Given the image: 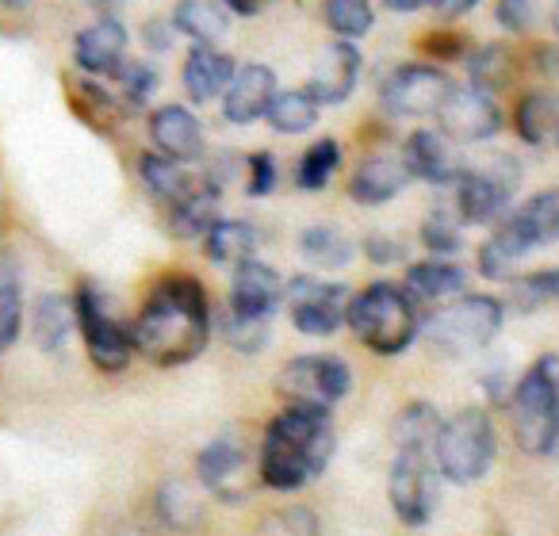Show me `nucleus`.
Returning a JSON list of instances; mask_svg holds the SVG:
<instances>
[{
    "label": "nucleus",
    "mask_w": 559,
    "mask_h": 536,
    "mask_svg": "<svg viewBox=\"0 0 559 536\" xmlns=\"http://www.w3.org/2000/svg\"><path fill=\"white\" fill-rule=\"evenodd\" d=\"M345 326L353 330L365 349H372L376 357H399L418 342L421 326V303L395 281H376L368 288H360L349 299V314Z\"/></svg>",
    "instance_id": "3"
},
{
    "label": "nucleus",
    "mask_w": 559,
    "mask_h": 536,
    "mask_svg": "<svg viewBox=\"0 0 559 536\" xmlns=\"http://www.w3.org/2000/svg\"><path fill=\"white\" fill-rule=\"evenodd\" d=\"M257 536H322V525L311 505H284V510L264 513Z\"/></svg>",
    "instance_id": "37"
},
{
    "label": "nucleus",
    "mask_w": 559,
    "mask_h": 536,
    "mask_svg": "<svg viewBox=\"0 0 559 536\" xmlns=\"http://www.w3.org/2000/svg\"><path fill=\"white\" fill-rule=\"evenodd\" d=\"M418 238H421V246L437 257H452V253L464 249V234H460V223L449 215V211H433V215H426Z\"/></svg>",
    "instance_id": "41"
},
{
    "label": "nucleus",
    "mask_w": 559,
    "mask_h": 536,
    "mask_svg": "<svg viewBox=\"0 0 559 536\" xmlns=\"http://www.w3.org/2000/svg\"><path fill=\"white\" fill-rule=\"evenodd\" d=\"M326 20L342 39H365L376 24L372 0H326Z\"/></svg>",
    "instance_id": "39"
},
{
    "label": "nucleus",
    "mask_w": 559,
    "mask_h": 536,
    "mask_svg": "<svg viewBox=\"0 0 559 536\" xmlns=\"http://www.w3.org/2000/svg\"><path fill=\"white\" fill-rule=\"evenodd\" d=\"M288 299L292 326L307 337H330L345 326V314H349V288L334 281H322V276H296V281L284 288Z\"/></svg>",
    "instance_id": "12"
},
{
    "label": "nucleus",
    "mask_w": 559,
    "mask_h": 536,
    "mask_svg": "<svg viewBox=\"0 0 559 536\" xmlns=\"http://www.w3.org/2000/svg\"><path fill=\"white\" fill-rule=\"evenodd\" d=\"M441 134L452 142H487L502 131V108L495 104V96L479 93V88H452L449 100L437 111Z\"/></svg>",
    "instance_id": "14"
},
{
    "label": "nucleus",
    "mask_w": 559,
    "mask_h": 536,
    "mask_svg": "<svg viewBox=\"0 0 559 536\" xmlns=\"http://www.w3.org/2000/svg\"><path fill=\"white\" fill-rule=\"evenodd\" d=\"M73 307H78V330L85 353L104 376H123L131 368L134 353V334L123 319L116 314L111 296L93 281H81L73 291Z\"/></svg>",
    "instance_id": "7"
},
{
    "label": "nucleus",
    "mask_w": 559,
    "mask_h": 536,
    "mask_svg": "<svg viewBox=\"0 0 559 536\" xmlns=\"http://www.w3.org/2000/svg\"><path fill=\"white\" fill-rule=\"evenodd\" d=\"M203 257L215 264H241L257 253L261 246V230L249 218H218L207 234H203Z\"/></svg>",
    "instance_id": "27"
},
{
    "label": "nucleus",
    "mask_w": 559,
    "mask_h": 536,
    "mask_svg": "<svg viewBox=\"0 0 559 536\" xmlns=\"http://www.w3.org/2000/svg\"><path fill=\"white\" fill-rule=\"evenodd\" d=\"M134 169H139L142 188H146L165 211L177 207L180 200H188V195L200 188V180L188 172V165L169 154H162V150H157V154H139V165H134Z\"/></svg>",
    "instance_id": "23"
},
{
    "label": "nucleus",
    "mask_w": 559,
    "mask_h": 536,
    "mask_svg": "<svg viewBox=\"0 0 559 536\" xmlns=\"http://www.w3.org/2000/svg\"><path fill=\"white\" fill-rule=\"evenodd\" d=\"M452 78L441 70V65H426V62H414V65H399L395 73H388L383 81L380 96H383V108L391 116H437L441 104L449 100L452 93Z\"/></svg>",
    "instance_id": "13"
},
{
    "label": "nucleus",
    "mask_w": 559,
    "mask_h": 536,
    "mask_svg": "<svg viewBox=\"0 0 559 536\" xmlns=\"http://www.w3.org/2000/svg\"><path fill=\"white\" fill-rule=\"evenodd\" d=\"M426 4L441 20H456V16H467V12H472L475 4H479V0H426Z\"/></svg>",
    "instance_id": "47"
},
{
    "label": "nucleus",
    "mask_w": 559,
    "mask_h": 536,
    "mask_svg": "<svg viewBox=\"0 0 559 536\" xmlns=\"http://www.w3.org/2000/svg\"><path fill=\"white\" fill-rule=\"evenodd\" d=\"M365 257L372 264H380V269H388V264H399L406 257V249H403V241L399 238H391V234H368L365 241Z\"/></svg>",
    "instance_id": "45"
},
{
    "label": "nucleus",
    "mask_w": 559,
    "mask_h": 536,
    "mask_svg": "<svg viewBox=\"0 0 559 536\" xmlns=\"http://www.w3.org/2000/svg\"><path fill=\"white\" fill-rule=\"evenodd\" d=\"M241 475H246V441H238L234 433L215 437L195 456V479H200V487L226 505L246 502V487H238Z\"/></svg>",
    "instance_id": "15"
},
{
    "label": "nucleus",
    "mask_w": 559,
    "mask_h": 536,
    "mask_svg": "<svg viewBox=\"0 0 559 536\" xmlns=\"http://www.w3.org/2000/svg\"><path fill=\"white\" fill-rule=\"evenodd\" d=\"M403 162L414 180H426L433 188H456L464 177V165L441 131H414L403 146Z\"/></svg>",
    "instance_id": "17"
},
{
    "label": "nucleus",
    "mask_w": 559,
    "mask_h": 536,
    "mask_svg": "<svg viewBox=\"0 0 559 536\" xmlns=\"http://www.w3.org/2000/svg\"><path fill=\"white\" fill-rule=\"evenodd\" d=\"M551 241H559V188L536 192L518 211H506V218H498L490 238L479 246L475 264L487 281H513L521 257Z\"/></svg>",
    "instance_id": "4"
},
{
    "label": "nucleus",
    "mask_w": 559,
    "mask_h": 536,
    "mask_svg": "<svg viewBox=\"0 0 559 536\" xmlns=\"http://www.w3.org/2000/svg\"><path fill=\"white\" fill-rule=\"evenodd\" d=\"M169 43H173V35H169V24H146V47H154V50H169Z\"/></svg>",
    "instance_id": "48"
},
{
    "label": "nucleus",
    "mask_w": 559,
    "mask_h": 536,
    "mask_svg": "<svg viewBox=\"0 0 559 536\" xmlns=\"http://www.w3.org/2000/svg\"><path fill=\"white\" fill-rule=\"evenodd\" d=\"M337 165H342V146L337 139H319L296 165V184L304 192H322V188L334 180Z\"/></svg>",
    "instance_id": "36"
},
{
    "label": "nucleus",
    "mask_w": 559,
    "mask_h": 536,
    "mask_svg": "<svg viewBox=\"0 0 559 536\" xmlns=\"http://www.w3.org/2000/svg\"><path fill=\"white\" fill-rule=\"evenodd\" d=\"M411 169H406L403 157H365V162L353 169L349 177V195L353 203H365V207H380V203H391L395 195L406 192L411 184Z\"/></svg>",
    "instance_id": "21"
},
{
    "label": "nucleus",
    "mask_w": 559,
    "mask_h": 536,
    "mask_svg": "<svg viewBox=\"0 0 559 536\" xmlns=\"http://www.w3.org/2000/svg\"><path fill=\"white\" fill-rule=\"evenodd\" d=\"M234 78V62L230 55L215 47V43H195L185 58V88L195 104L211 100V96H223L226 85Z\"/></svg>",
    "instance_id": "24"
},
{
    "label": "nucleus",
    "mask_w": 559,
    "mask_h": 536,
    "mask_svg": "<svg viewBox=\"0 0 559 536\" xmlns=\"http://www.w3.org/2000/svg\"><path fill=\"white\" fill-rule=\"evenodd\" d=\"M111 78L119 81V88H123V100L131 104V108H142V104L154 96L157 88V70L150 62H131V58H123V65H119Z\"/></svg>",
    "instance_id": "42"
},
{
    "label": "nucleus",
    "mask_w": 559,
    "mask_h": 536,
    "mask_svg": "<svg viewBox=\"0 0 559 536\" xmlns=\"http://www.w3.org/2000/svg\"><path fill=\"white\" fill-rule=\"evenodd\" d=\"M513 441L525 456H551L559 449V357L544 353L510 391Z\"/></svg>",
    "instance_id": "5"
},
{
    "label": "nucleus",
    "mask_w": 559,
    "mask_h": 536,
    "mask_svg": "<svg viewBox=\"0 0 559 536\" xmlns=\"http://www.w3.org/2000/svg\"><path fill=\"white\" fill-rule=\"evenodd\" d=\"M96 12H100V20H108V16H116L119 9H123V0H88Z\"/></svg>",
    "instance_id": "50"
},
{
    "label": "nucleus",
    "mask_w": 559,
    "mask_h": 536,
    "mask_svg": "<svg viewBox=\"0 0 559 536\" xmlns=\"http://www.w3.org/2000/svg\"><path fill=\"white\" fill-rule=\"evenodd\" d=\"M150 139L162 154L177 157V162L192 165L203 157V127L180 104H162V108L150 111Z\"/></svg>",
    "instance_id": "20"
},
{
    "label": "nucleus",
    "mask_w": 559,
    "mask_h": 536,
    "mask_svg": "<svg viewBox=\"0 0 559 536\" xmlns=\"http://www.w3.org/2000/svg\"><path fill=\"white\" fill-rule=\"evenodd\" d=\"M299 253H304L311 264H319V269H326V273H334V269H345V264L353 261L357 249H353L349 234H345L342 226L319 223V226H307V230L299 234Z\"/></svg>",
    "instance_id": "30"
},
{
    "label": "nucleus",
    "mask_w": 559,
    "mask_h": 536,
    "mask_svg": "<svg viewBox=\"0 0 559 536\" xmlns=\"http://www.w3.org/2000/svg\"><path fill=\"white\" fill-rule=\"evenodd\" d=\"M0 4H4V9H12V12H24L32 0H0Z\"/></svg>",
    "instance_id": "52"
},
{
    "label": "nucleus",
    "mask_w": 559,
    "mask_h": 536,
    "mask_svg": "<svg viewBox=\"0 0 559 536\" xmlns=\"http://www.w3.org/2000/svg\"><path fill=\"white\" fill-rule=\"evenodd\" d=\"M173 27L192 43H215L226 35V12L215 0H180L173 12Z\"/></svg>",
    "instance_id": "33"
},
{
    "label": "nucleus",
    "mask_w": 559,
    "mask_h": 536,
    "mask_svg": "<svg viewBox=\"0 0 559 536\" xmlns=\"http://www.w3.org/2000/svg\"><path fill=\"white\" fill-rule=\"evenodd\" d=\"M78 330V307L73 299L58 296V291H47V296L35 299L32 307V337L43 353H58L66 349V342Z\"/></svg>",
    "instance_id": "26"
},
{
    "label": "nucleus",
    "mask_w": 559,
    "mask_h": 536,
    "mask_svg": "<svg viewBox=\"0 0 559 536\" xmlns=\"http://www.w3.org/2000/svg\"><path fill=\"white\" fill-rule=\"evenodd\" d=\"M391 12H418V9H426V0H383Z\"/></svg>",
    "instance_id": "51"
},
{
    "label": "nucleus",
    "mask_w": 559,
    "mask_h": 536,
    "mask_svg": "<svg viewBox=\"0 0 559 536\" xmlns=\"http://www.w3.org/2000/svg\"><path fill=\"white\" fill-rule=\"evenodd\" d=\"M406 291H411L418 303H444V299L460 296L467 288V273L460 264L433 257V261H418L406 269Z\"/></svg>",
    "instance_id": "25"
},
{
    "label": "nucleus",
    "mask_w": 559,
    "mask_h": 536,
    "mask_svg": "<svg viewBox=\"0 0 559 536\" xmlns=\"http://www.w3.org/2000/svg\"><path fill=\"white\" fill-rule=\"evenodd\" d=\"M506 322V307L495 296H460L426 319V337L441 357H472L487 349Z\"/></svg>",
    "instance_id": "8"
},
{
    "label": "nucleus",
    "mask_w": 559,
    "mask_h": 536,
    "mask_svg": "<svg viewBox=\"0 0 559 536\" xmlns=\"http://www.w3.org/2000/svg\"><path fill=\"white\" fill-rule=\"evenodd\" d=\"M360 81V50L349 39L326 47V55L319 58L311 81H307V93L319 104H345L357 93Z\"/></svg>",
    "instance_id": "19"
},
{
    "label": "nucleus",
    "mask_w": 559,
    "mask_h": 536,
    "mask_svg": "<svg viewBox=\"0 0 559 536\" xmlns=\"http://www.w3.org/2000/svg\"><path fill=\"white\" fill-rule=\"evenodd\" d=\"M521 184V165L510 154H495L487 165L464 169L456 184V211L460 223L467 226H490L510 211L513 192Z\"/></svg>",
    "instance_id": "10"
},
{
    "label": "nucleus",
    "mask_w": 559,
    "mask_h": 536,
    "mask_svg": "<svg viewBox=\"0 0 559 536\" xmlns=\"http://www.w3.org/2000/svg\"><path fill=\"white\" fill-rule=\"evenodd\" d=\"M353 391V368L342 357L330 353H307L280 368L276 376V395L284 403H304V406H326L334 410L342 398Z\"/></svg>",
    "instance_id": "11"
},
{
    "label": "nucleus",
    "mask_w": 559,
    "mask_h": 536,
    "mask_svg": "<svg viewBox=\"0 0 559 536\" xmlns=\"http://www.w3.org/2000/svg\"><path fill=\"white\" fill-rule=\"evenodd\" d=\"M467 73H472V88H479V93L495 96L498 88L510 81V50H502L498 43H490V47L475 50L472 62H467Z\"/></svg>",
    "instance_id": "38"
},
{
    "label": "nucleus",
    "mask_w": 559,
    "mask_h": 536,
    "mask_svg": "<svg viewBox=\"0 0 559 536\" xmlns=\"http://www.w3.org/2000/svg\"><path fill=\"white\" fill-rule=\"evenodd\" d=\"M157 513L169 521L173 528H195L203 521V502L185 487V483H169L157 490Z\"/></svg>",
    "instance_id": "40"
},
{
    "label": "nucleus",
    "mask_w": 559,
    "mask_h": 536,
    "mask_svg": "<svg viewBox=\"0 0 559 536\" xmlns=\"http://www.w3.org/2000/svg\"><path fill=\"white\" fill-rule=\"evenodd\" d=\"M513 127L528 146H556L559 93H525L513 108Z\"/></svg>",
    "instance_id": "28"
},
{
    "label": "nucleus",
    "mask_w": 559,
    "mask_h": 536,
    "mask_svg": "<svg viewBox=\"0 0 559 536\" xmlns=\"http://www.w3.org/2000/svg\"><path fill=\"white\" fill-rule=\"evenodd\" d=\"M556 150H559V131H556Z\"/></svg>",
    "instance_id": "53"
},
{
    "label": "nucleus",
    "mask_w": 559,
    "mask_h": 536,
    "mask_svg": "<svg viewBox=\"0 0 559 536\" xmlns=\"http://www.w3.org/2000/svg\"><path fill=\"white\" fill-rule=\"evenodd\" d=\"M20 330H24V284L16 264L4 257L0 261V357L16 345Z\"/></svg>",
    "instance_id": "34"
},
{
    "label": "nucleus",
    "mask_w": 559,
    "mask_h": 536,
    "mask_svg": "<svg viewBox=\"0 0 559 536\" xmlns=\"http://www.w3.org/2000/svg\"><path fill=\"white\" fill-rule=\"evenodd\" d=\"M280 299H284V281L272 264L249 261L234 264V281H230V314L246 322H272Z\"/></svg>",
    "instance_id": "16"
},
{
    "label": "nucleus",
    "mask_w": 559,
    "mask_h": 536,
    "mask_svg": "<svg viewBox=\"0 0 559 536\" xmlns=\"http://www.w3.org/2000/svg\"><path fill=\"white\" fill-rule=\"evenodd\" d=\"M441 472H437L433 449H395L388 472V502L399 525L426 528L433 521V510L441 502Z\"/></svg>",
    "instance_id": "9"
},
{
    "label": "nucleus",
    "mask_w": 559,
    "mask_h": 536,
    "mask_svg": "<svg viewBox=\"0 0 559 536\" xmlns=\"http://www.w3.org/2000/svg\"><path fill=\"white\" fill-rule=\"evenodd\" d=\"M218 4H226V9L238 12V16H257V12L264 9V0H218Z\"/></svg>",
    "instance_id": "49"
},
{
    "label": "nucleus",
    "mask_w": 559,
    "mask_h": 536,
    "mask_svg": "<svg viewBox=\"0 0 559 536\" xmlns=\"http://www.w3.org/2000/svg\"><path fill=\"white\" fill-rule=\"evenodd\" d=\"M123 55H127V32L116 16L85 27L73 39V62H78V70L96 73V78H111L123 65Z\"/></svg>",
    "instance_id": "22"
},
{
    "label": "nucleus",
    "mask_w": 559,
    "mask_h": 536,
    "mask_svg": "<svg viewBox=\"0 0 559 536\" xmlns=\"http://www.w3.org/2000/svg\"><path fill=\"white\" fill-rule=\"evenodd\" d=\"M134 353L154 368H185L211 342V299L192 273H165L131 322Z\"/></svg>",
    "instance_id": "1"
},
{
    "label": "nucleus",
    "mask_w": 559,
    "mask_h": 536,
    "mask_svg": "<svg viewBox=\"0 0 559 536\" xmlns=\"http://www.w3.org/2000/svg\"><path fill=\"white\" fill-rule=\"evenodd\" d=\"M559 303V269H536V273H521L510 281V307L521 314L544 311V307Z\"/></svg>",
    "instance_id": "35"
},
{
    "label": "nucleus",
    "mask_w": 559,
    "mask_h": 536,
    "mask_svg": "<svg viewBox=\"0 0 559 536\" xmlns=\"http://www.w3.org/2000/svg\"><path fill=\"white\" fill-rule=\"evenodd\" d=\"M169 234L173 238H203L218 223V188L200 184L188 200L169 207Z\"/></svg>",
    "instance_id": "29"
},
{
    "label": "nucleus",
    "mask_w": 559,
    "mask_h": 536,
    "mask_svg": "<svg viewBox=\"0 0 559 536\" xmlns=\"http://www.w3.org/2000/svg\"><path fill=\"white\" fill-rule=\"evenodd\" d=\"M272 96H276V78H272L269 65L261 62H246L241 70H234L230 85L223 93V116L234 127H249L257 119H264Z\"/></svg>",
    "instance_id": "18"
},
{
    "label": "nucleus",
    "mask_w": 559,
    "mask_h": 536,
    "mask_svg": "<svg viewBox=\"0 0 559 536\" xmlns=\"http://www.w3.org/2000/svg\"><path fill=\"white\" fill-rule=\"evenodd\" d=\"M495 449L498 437L490 414L483 406H464L441 421V433L433 444L437 472L452 487H472L495 467Z\"/></svg>",
    "instance_id": "6"
},
{
    "label": "nucleus",
    "mask_w": 559,
    "mask_h": 536,
    "mask_svg": "<svg viewBox=\"0 0 559 536\" xmlns=\"http://www.w3.org/2000/svg\"><path fill=\"white\" fill-rule=\"evenodd\" d=\"M495 16H498V24H502L506 32L525 35L528 27H533V20H536V0H498Z\"/></svg>",
    "instance_id": "44"
},
{
    "label": "nucleus",
    "mask_w": 559,
    "mask_h": 536,
    "mask_svg": "<svg viewBox=\"0 0 559 536\" xmlns=\"http://www.w3.org/2000/svg\"><path fill=\"white\" fill-rule=\"evenodd\" d=\"M421 47H426V55L437 58V62H449V58H456L460 50H464V39H460V35H433V39H426Z\"/></svg>",
    "instance_id": "46"
},
{
    "label": "nucleus",
    "mask_w": 559,
    "mask_h": 536,
    "mask_svg": "<svg viewBox=\"0 0 559 536\" xmlns=\"http://www.w3.org/2000/svg\"><path fill=\"white\" fill-rule=\"evenodd\" d=\"M441 414H437L433 403H406L399 410L395 426H391V437H395V449H433L437 433H441Z\"/></svg>",
    "instance_id": "32"
},
{
    "label": "nucleus",
    "mask_w": 559,
    "mask_h": 536,
    "mask_svg": "<svg viewBox=\"0 0 559 536\" xmlns=\"http://www.w3.org/2000/svg\"><path fill=\"white\" fill-rule=\"evenodd\" d=\"M246 169H249V188H246V192L253 195V200H264V195L276 192L280 169H276V157H272L269 150H257V154H249Z\"/></svg>",
    "instance_id": "43"
},
{
    "label": "nucleus",
    "mask_w": 559,
    "mask_h": 536,
    "mask_svg": "<svg viewBox=\"0 0 559 536\" xmlns=\"http://www.w3.org/2000/svg\"><path fill=\"white\" fill-rule=\"evenodd\" d=\"M319 108H322V104L314 100L307 88H288V93L272 96L264 119H269V127H272V131H280V134H304V131H311V127L319 123Z\"/></svg>",
    "instance_id": "31"
},
{
    "label": "nucleus",
    "mask_w": 559,
    "mask_h": 536,
    "mask_svg": "<svg viewBox=\"0 0 559 536\" xmlns=\"http://www.w3.org/2000/svg\"><path fill=\"white\" fill-rule=\"evenodd\" d=\"M337 452L334 418L326 406L288 403L280 414H272L257 449V475L269 490L292 495L314 483L330 467Z\"/></svg>",
    "instance_id": "2"
}]
</instances>
